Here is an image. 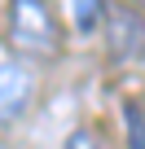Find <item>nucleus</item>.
Listing matches in <instances>:
<instances>
[{
  "mask_svg": "<svg viewBox=\"0 0 145 149\" xmlns=\"http://www.w3.org/2000/svg\"><path fill=\"white\" fill-rule=\"evenodd\" d=\"M9 44L27 57H57L62 26L48 0H9Z\"/></svg>",
  "mask_w": 145,
  "mask_h": 149,
  "instance_id": "nucleus-1",
  "label": "nucleus"
},
{
  "mask_svg": "<svg viewBox=\"0 0 145 149\" xmlns=\"http://www.w3.org/2000/svg\"><path fill=\"white\" fill-rule=\"evenodd\" d=\"M106 40L119 61H145V13L136 9H106Z\"/></svg>",
  "mask_w": 145,
  "mask_h": 149,
  "instance_id": "nucleus-2",
  "label": "nucleus"
},
{
  "mask_svg": "<svg viewBox=\"0 0 145 149\" xmlns=\"http://www.w3.org/2000/svg\"><path fill=\"white\" fill-rule=\"evenodd\" d=\"M31 97H35L31 70L18 66V61H5L0 66V123H13L18 114H27Z\"/></svg>",
  "mask_w": 145,
  "mask_h": 149,
  "instance_id": "nucleus-3",
  "label": "nucleus"
},
{
  "mask_svg": "<svg viewBox=\"0 0 145 149\" xmlns=\"http://www.w3.org/2000/svg\"><path fill=\"white\" fill-rule=\"evenodd\" d=\"M101 18H106V0H75V31L79 35L97 31Z\"/></svg>",
  "mask_w": 145,
  "mask_h": 149,
  "instance_id": "nucleus-4",
  "label": "nucleus"
},
{
  "mask_svg": "<svg viewBox=\"0 0 145 149\" xmlns=\"http://www.w3.org/2000/svg\"><path fill=\"white\" fill-rule=\"evenodd\" d=\"M123 118H127V149H145V114L136 105H127Z\"/></svg>",
  "mask_w": 145,
  "mask_h": 149,
  "instance_id": "nucleus-5",
  "label": "nucleus"
},
{
  "mask_svg": "<svg viewBox=\"0 0 145 149\" xmlns=\"http://www.w3.org/2000/svg\"><path fill=\"white\" fill-rule=\"evenodd\" d=\"M62 149H110V145H106L92 127H75V132L66 136V145H62Z\"/></svg>",
  "mask_w": 145,
  "mask_h": 149,
  "instance_id": "nucleus-6",
  "label": "nucleus"
},
{
  "mask_svg": "<svg viewBox=\"0 0 145 149\" xmlns=\"http://www.w3.org/2000/svg\"><path fill=\"white\" fill-rule=\"evenodd\" d=\"M136 5H145V0H136Z\"/></svg>",
  "mask_w": 145,
  "mask_h": 149,
  "instance_id": "nucleus-7",
  "label": "nucleus"
}]
</instances>
